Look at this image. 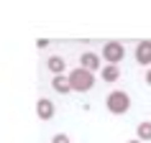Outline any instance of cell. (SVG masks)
<instances>
[{"label":"cell","instance_id":"cell-10","mask_svg":"<svg viewBox=\"0 0 151 143\" xmlns=\"http://www.w3.org/2000/svg\"><path fill=\"white\" fill-rule=\"evenodd\" d=\"M51 87H54L56 92H62V95H67V92H72V87H69V79H67V77H62V74L51 79Z\"/></svg>","mask_w":151,"mask_h":143},{"label":"cell","instance_id":"cell-8","mask_svg":"<svg viewBox=\"0 0 151 143\" xmlns=\"http://www.w3.org/2000/svg\"><path fill=\"white\" fill-rule=\"evenodd\" d=\"M136 135H138V141H141V143L151 141V120H143V123H138V128H136Z\"/></svg>","mask_w":151,"mask_h":143},{"label":"cell","instance_id":"cell-5","mask_svg":"<svg viewBox=\"0 0 151 143\" xmlns=\"http://www.w3.org/2000/svg\"><path fill=\"white\" fill-rule=\"evenodd\" d=\"M54 102L51 100H46V97H41L39 102H36V115H39V120H51L54 118Z\"/></svg>","mask_w":151,"mask_h":143},{"label":"cell","instance_id":"cell-7","mask_svg":"<svg viewBox=\"0 0 151 143\" xmlns=\"http://www.w3.org/2000/svg\"><path fill=\"white\" fill-rule=\"evenodd\" d=\"M46 66H49V72H54V77H59V74L64 72V66H67V61H64L62 56H51V59L46 61Z\"/></svg>","mask_w":151,"mask_h":143},{"label":"cell","instance_id":"cell-11","mask_svg":"<svg viewBox=\"0 0 151 143\" xmlns=\"http://www.w3.org/2000/svg\"><path fill=\"white\" fill-rule=\"evenodd\" d=\"M51 143H69V138H67L64 133H56L54 138H51Z\"/></svg>","mask_w":151,"mask_h":143},{"label":"cell","instance_id":"cell-6","mask_svg":"<svg viewBox=\"0 0 151 143\" xmlns=\"http://www.w3.org/2000/svg\"><path fill=\"white\" fill-rule=\"evenodd\" d=\"M80 66H82V69H87V72H95V69H100V56H97V54H92V51L82 54V59H80Z\"/></svg>","mask_w":151,"mask_h":143},{"label":"cell","instance_id":"cell-13","mask_svg":"<svg viewBox=\"0 0 151 143\" xmlns=\"http://www.w3.org/2000/svg\"><path fill=\"white\" fill-rule=\"evenodd\" d=\"M146 82H149V84H151V69H149V74H146Z\"/></svg>","mask_w":151,"mask_h":143},{"label":"cell","instance_id":"cell-1","mask_svg":"<svg viewBox=\"0 0 151 143\" xmlns=\"http://www.w3.org/2000/svg\"><path fill=\"white\" fill-rule=\"evenodd\" d=\"M67 79H69L72 92H90V89L95 87V74H92V72H87V69H82V66L72 69Z\"/></svg>","mask_w":151,"mask_h":143},{"label":"cell","instance_id":"cell-2","mask_svg":"<svg viewBox=\"0 0 151 143\" xmlns=\"http://www.w3.org/2000/svg\"><path fill=\"white\" fill-rule=\"evenodd\" d=\"M105 105H108V110H110L113 115H123V112H128V107H131V97H128L123 89H115V92L108 95Z\"/></svg>","mask_w":151,"mask_h":143},{"label":"cell","instance_id":"cell-4","mask_svg":"<svg viewBox=\"0 0 151 143\" xmlns=\"http://www.w3.org/2000/svg\"><path fill=\"white\" fill-rule=\"evenodd\" d=\"M136 61L141 66H149L151 64V39H143L136 44Z\"/></svg>","mask_w":151,"mask_h":143},{"label":"cell","instance_id":"cell-9","mask_svg":"<svg viewBox=\"0 0 151 143\" xmlns=\"http://www.w3.org/2000/svg\"><path fill=\"white\" fill-rule=\"evenodd\" d=\"M103 79H105V82H115V79H120L118 64H108V66H103Z\"/></svg>","mask_w":151,"mask_h":143},{"label":"cell","instance_id":"cell-14","mask_svg":"<svg viewBox=\"0 0 151 143\" xmlns=\"http://www.w3.org/2000/svg\"><path fill=\"white\" fill-rule=\"evenodd\" d=\"M128 143H141V141H138V138H136V141H128Z\"/></svg>","mask_w":151,"mask_h":143},{"label":"cell","instance_id":"cell-12","mask_svg":"<svg viewBox=\"0 0 151 143\" xmlns=\"http://www.w3.org/2000/svg\"><path fill=\"white\" fill-rule=\"evenodd\" d=\"M36 46H39V49H46L49 41H46V39H39V41H36Z\"/></svg>","mask_w":151,"mask_h":143},{"label":"cell","instance_id":"cell-3","mask_svg":"<svg viewBox=\"0 0 151 143\" xmlns=\"http://www.w3.org/2000/svg\"><path fill=\"white\" fill-rule=\"evenodd\" d=\"M123 56H126V46H123L120 41H115V39L105 41V46H103V59H108V64H118Z\"/></svg>","mask_w":151,"mask_h":143}]
</instances>
